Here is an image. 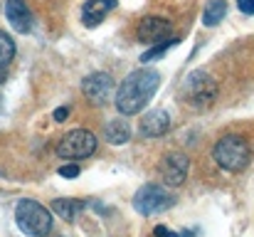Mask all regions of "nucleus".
Instances as JSON below:
<instances>
[{
	"label": "nucleus",
	"mask_w": 254,
	"mask_h": 237,
	"mask_svg": "<svg viewBox=\"0 0 254 237\" xmlns=\"http://www.w3.org/2000/svg\"><path fill=\"white\" fill-rule=\"evenodd\" d=\"M67 116H69V109H67V106H60V109L55 111V121H64Z\"/></svg>",
	"instance_id": "412c9836"
},
{
	"label": "nucleus",
	"mask_w": 254,
	"mask_h": 237,
	"mask_svg": "<svg viewBox=\"0 0 254 237\" xmlns=\"http://www.w3.org/2000/svg\"><path fill=\"white\" fill-rule=\"evenodd\" d=\"M82 208H84V203L69 200V198H57V200L52 203V210H55L60 218H64V220H74V218H77V210H82Z\"/></svg>",
	"instance_id": "2eb2a0df"
},
{
	"label": "nucleus",
	"mask_w": 254,
	"mask_h": 237,
	"mask_svg": "<svg viewBox=\"0 0 254 237\" xmlns=\"http://www.w3.org/2000/svg\"><path fill=\"white\" fill-rule=\"evenodd\" d=\"M104 139L111 144V146H121L131 139V126L126 119H111L106 126H104Z\"/></svg>",
	"instance_id": "ddd939ff"
},
{
	"label": "nucleus",
	"mask_w": 254,
	"mask_h": 237,
	"mask_svg": "<svg viewBox=\"0 0 254 237\" xmlns=\"http://www.w3.org/2000/svg\"><path fill=\"white\" fill-rule=\"evenodd\" d=\"M153 235L156 237H190L192 233H180V235H175V233H170L168 228H163V225H158L156 230H153Z\"/></svg>",
	"instance_id": "6ab92c4d"
},
{
	"label": "nucleus",
	"mask_w": 254,
	"mask_h": 237,
	"mask_svg": "<svg viewBox=\"0 0 254 237\" xmlns=\"http://www.w3.org/2000/svg\"><path fill=\"white\" fill-rule=\"evenodd\" d=\"M60 175H62V178H77V175H79V165H77V163H64V165L60 168Z\"/></svg>",
	"instance_id": "a211bd4d"
},
{
	"label": "nucleus",
	"mask_w": 254,
	"mask_h": 237,
	"mask_svg": "<svg viewBox=\"0 0 254 237\" xmlns=\"http://www.w3.org/2000/svg\"><path fill=\"white\" fill-rule=\"evenodd\" d=\"M0 84H2V70H0Z\"/></svg>",
	"instance_id": "4be33fe9"
},
{
	"label": "nucleus",
	"mask_w": 254,
	"mask_h": 237,
	"mask_svg": "<svg viewBox=\"0 0 254 237\" xmlns=\"http://www.w3.org/2000/svg\"><path fill=\"white\" fill-rule=\"evenodd\" d=\"M188 168H190V160L185 154H168L158 163V173L166 185H180L188 178Z\"/></svg>",
	"instance_id": "0eeeda50"
},
{
	"label": "nucleus",
	"mask_w": 254,
	"mask_h": 237,
	"mask_svg": "<svg viewBox=\"0 0 254 237\" xmlns=\"http://www.w3.org/2000/svg\"><path fill=\"white\" fill-rule=\"evenodd\" d=\"M94 151H96V136L86 129H74L64 134L57 144V156L67 160H82V158H89Z\"/></svg>",
	"instance_id": "423d86ee"
},
{
	"label": "nucleus",
	"mask_w": 254,
	"mask_h": 237,
	"mask_svg": "<svg viewBox=\"0 0 254 237\" xmlns=\"http://www.w3.org/2000/svg\"><path fill=\"white\" fill-rule=\"evenodd\" d=\"M114 7H116V0H86L84 10H82V20L86 27H96Z\"/></svg>",
	"instance_id": "f8f14e48"
},
{
	"label": "nucleus",
	"mask_w": 254,
	"mask_h": 237,
	"mask_svg": "<svg viewBox=\"0 0 254 237\" xmlns=\"http://www.w3.org/2000/svg\"><path fill=\"white\" fill-rule=\"evenodd\" d=\"M138 40L141 42H161L163 37L170 35V22L166 17H143L138 22V30H136Z\"/></svg>",
	"instance_id": "9d476101"
},
{
	"label": "nucleus",
	"mask_w": 254,
	"mask_h": 237,
	"mask_svg": "<svg viewBox=\"0 0 254 237\" xmlns=\"http://www.w3.org/2000/svg\"><path fill=\"white\" fill-rule=\"evenodd\" d=\"M138 129H141V136H146V139L163 136V134L170 129L168 111H163V109H153V111L143 114V119H141V126H138Z\"/></svg>",
	"instance_id": "9b49d317"
},
{
	"label": "nucleus",
	"mask_w": 254,
	"mask_h": 237,
	"mask_svg": "<svg viewBox=\"0 0 254 237\" xmlns=\"http://www.w3.org/2000/svg\"><path fill=\"white\" fill-rule=\"evenodd\" d=\"M175 42H178L175 37H170L168 42H158V45H156L153 50H148V52H143V55H141V62H153V60L163 57V55L168 52V50L173 47V45H175Z\"/></svg>",
	"instance_id": "f3484780"
},
{
	"label": "nucleus",
	"mask_w": 254,
	"mask_h": 237,
	"mask_svg": "<svg viewBox=\"0 0 254 237\" xmlns=\"http://www.w3.org/2000/svg\"><path fill=\"white\" fill-rule=\"evenodd\" d=\"M225 12H227V2H225V0H210V2L205 5V12H202L205 27L220 25V20L225 17Z\"/></svg>",
	"instance_id": "4468645a"
},
{
	"label": "nucleus",
	"mask_w": 254,
	"mask_h": 237,
	"mask_svg": "<svg viewBox=\"0 0 254 237\" xmlns=\"http://www.w3.org/2000/svg\"><path fill=\"white\" fill-rule=\"evenodd\" d=\"M237 7L245 15H254V0H237Z\"/></svg>",
	"instance_id": "aec40b11"
},
{
	"label": "nucleus",
	"mask_w": 254,
	"mask_h": 237,
	"mask_svg": "<svg viewBox=\"0 0 254 237\" xmlns=\"http://www.w3.org/2000/svg\"><path fill=\"white\" fill-rule=\"evenodd\" d=\"M175 205V198L170 195L163 185L156 183H146L143 188L136 190L133 195V210L138 215H156V213H166Z\"/></svg>",
	"instance_id": "20e7f679"
},
{
	"label": "nucleus",
	"mask_w": 254,
	"mask_h": 237,
	"mask_svg": "<svg viewBox=\"0 0 254 237\" xmlns=\"http://www.w3.org/2000/svg\"><path fill=\"white\" fill-rule=\"evenodd\" d=\"M15 57V40L0 30V70H5Z\"/></svg>",
	"instance_id": "dca6fc26"
},
{
	"label": "nucleus",
	"mask_w": 254,
	"mask_h": 237,
	"mask_svg": "<svg viewBox=\"0 0 254 237\" xmlns=\"http://www.w3.org/2000/svg\"><path fill=\"white\" fill-rule=\"evenodd\" d=\"M212 158L220 168L230 170V173H240L250 165L252 160V149L247 144V139L237 136V134H230V136H222L215 149H212Z\"/></svg>",
	"instance_id": "f03ea898"
},
{
	"label": "nucleus",
	"mask_w": 254,
	"mask_h": 237,
	"mask_svg": "<svg viewBox=\"0 0 254 237\" xmlns=\"http://www.w3.org/2000/svg\"><path fill=\"white\" fill-rule=\"evenodd\" d=\"M161 86V75L156 70H136L116 89V109L121 116L141 114Z\"/></svg>",
	"instance_id": "f257e3e1"
},
{
	"label": "nucleus",
	"mask_w": 254,
	"mask_h": 237,
	"mask_svg": "<svg viewBox=\"0 0 254 237\" xmlns=\"http://www.w3.org/2000/svg\"><path fill=\"white\" fill-rule=\"evenodd\" d=\"M15 223H17V228L25 235L45 237L50 235V230H52V213L45 205L25 198V200H20L15 205Z\"/></svg>",
	"instance_id": "7ed1b4c3"
},
{
	"label": "nucleus",
	"mask_w": 254,
	"mask_h": 237,
	"mask_svg": "<svg viewBox=\"0 0 254 237\" xmlns=\"http://www.w3.org/2000/svg\"><path fill=\"white\" fill-rule=\"evenodd\" d=\"M5 17L7 22L12 25L15 32H30L32 25H35V17H32V10L27 7L25 0H5Z\"/></svg>",
	"instance_id": "6e6552de"
},
{
	"label": "nucleus",
	"mask_w": 254,
	"mask_h": 237,
	"mask_svg": "<svg viewBox=\"0 0 254 237\" xmlns=\"http://www.w3.org/2000/svg\"><path fill=\"white\" fill-rule=\"evenodd\" d=\"M217 96V84L215 79L205 72H192L183 84V99L192 106V109H205L215 101Z\"/></svg>",
	"instance_id": "39448f33"
},
{
	"label": "nucleus",
	"mask_w": 254,
	"mask_h": 237,
	"mask_svg": "<svg viewBox=\"0 0 254 237\" xmlns=\"http://www.w3.org/2000/svg\"><path fill=\"white\" fill-rule=\"evenodd\" d=\"M82 89H84V94L94 104H104L111 96V91H114V79L109 77L106 72H94V75L84 77Z\"/></svg>",
	"instance_id": "1a4fd4ad"
}]
</instances>
